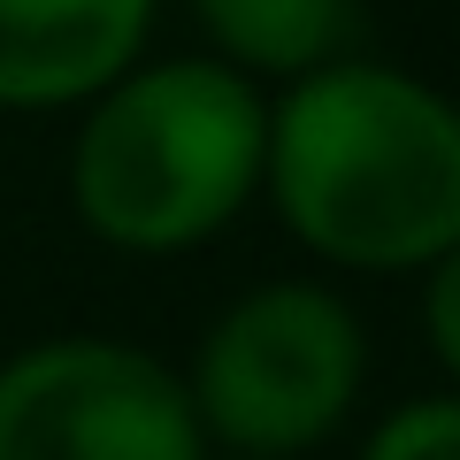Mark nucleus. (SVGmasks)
Listing matches in <instances>:
<instances>
[{
    "label": "nucleus",
    "mask_w": 460,
    "mask_h": 460,
    "mask_svg": "<svg viewBox=\"0 0 460 460\" xmlns=\"http://www.w3.org/2000/svg\"><path fill=\"white\" fill-rule=\"evenodd\" d=\"M261 199L330 277H422L460 246V100L376 54L277 84Z\"/></svg>",
    "instance_id": "f257e3e1"
},
{
    "label": "nucleus",
    "mask_w": 460,
    "mask_h": 460,
    "mask_svg": "<svg viewBox=\"0 0 460 460\" xmlns=\"http://www.w3.org/2000/svg\"><path fill=\"white\" fill-rule=\"evenodd\" d=\"M269 93L215 54H138L77 108L69 215L123 261H184L261 199Z\"/></svg>",
    "instance_id": "f03ea898"
},
{
    "label": "nucleus",
    "mask_w": 460,
    "mask_h": 460,
    "mask_svg": "<svg viewBox=\"0 0 460 460\" xmlns=\"http://www.w3.org/2000/svg\"><path fill=\"white\" fill-rule=\"evenodd\" d=\"M177 376L208 453L299 460L361 414L368 323L330 277H269L215 307Z\"/></svg>",
    "instance_id": "7ed1b4c3"
},
{
    "label": "nucleus",
    "mask_w": 460,
    "mask_h": 460,
    "mask_svg": "<svg viewBox=\"0 0 460 460\" xmlns=\"http://www.w3.org/2000/svg\"><path fill=\"white\" fill-rule=\"evenodd\" d=\"M0 460H208L177 361L108 330H54L0 361Z\"/></svg>",
    "instance_id": "20e7f679"
},
{
    "label": "nucleus",
    "mask_w": 460,
    "mask_h": 460,
    "mask_svg": "<svg viewBox=\"0 0 460 460\" xmlns=\"http://www.w3.org/2000/svg\"><path fill=\"white\" fill-rule=\"evenodd\" d=\"M162 0H0V115H77L154 54Z\"/></svg>",
    "instance_id": "39448f33"
},
{
    "label": "nucleus",
    "mask_w": 460,
    "mask_h": 460,
    "mask_svg": "<svg viewBox=\"0 0 460 460\" xmlns=\"http://www.w3.org/2000/svg\"><path fill=\"white\" fill-rule=\"evenodd\" d=\"M192 23L199 54L277 93L292 77H314V69L361 54L368 8L361 0H192Z\"/></svg>",
    "instance_id": "423d86ee"
},
{
    "label": "nucleus",
    "mask_w": 460,
    "mask_h": 460,
    "mask_svg": "<svg viewBox=\"0 0 460 460\" xmlns=\"http://www.w3.org/2000/svg\"><path fill=\"white\" fill-rule=\"evenodd\" d=\"M353 460H460V392H422L384 407Z\"/></svg>",
    "instance_id": "0eeeda50"
},
{
    "label": "nucleus",
    "mask_w": 460,
    "mask_h": 460,
    "mask_svg": "<svg viewBox=\"0 0 460 460\" xmlns=\"http://www.w3.org/2000/svg\"><path fill=\"white\" fill-rule=\"evenodd\" d=\"M422 345L445 368V392H460V246L422 269Z\"/></svg>",
    "instance_id": "6e6552de"
},
{
    "label": "nucleus",
    "mask_w": 460,
    "mask_h": 460,
    "mask_svg": "<svg viewBox=\"0 0 460 460\" xmlns=\"http://www.w3.org/2000/svg\"><path fill=\"white\" fill-rule=\"evenodd\" d=\"M208 460H246V453H208Z\"/></svg>",
    "instance_id": "1a4fd4ad"
}]
</instances>
